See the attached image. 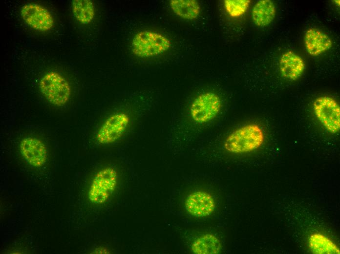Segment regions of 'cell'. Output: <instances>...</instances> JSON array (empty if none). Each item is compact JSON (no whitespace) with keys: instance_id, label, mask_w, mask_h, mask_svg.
<instances>
[{"instance_id":"6da1fadb","label":"cell","mask_w":340,"mask_h":254,"mask_svg":"<svg viewBox=\"0 0 340 254\" xmlns=\"http://www.w3.org/2000/svg\"><path fill=\"white\" fill-rule=\"evenodd\" d=\"M265 140V132L261 126L255 123H249L229 133L223 140V147L231 153L244 154L259 148Z\"/></svg>"},{"instance_id":"7a4b0ae2","label":"cell","mask_w":340,"mask_h":254,"mask_svg":"<svg viewBox=\"0 0 340 254\" xmlns=\"http://www.w3.org/2000/svg\"><path fill=\"white\" fill-rule=\"evenodd\" d=\"M222 107L221 98L212 91H206L198 95L189 108L191 121L196 125L204 126L217 118Z\"/></svg>"},{"instance_id":"3957f363","label":"cell","mask_w":340,"mask_h":254,"mask_svg":"<svg viewBox=\"0 0 340 254\" xmlns=\"http://www.w3.org/2000/svg\"><path fill=\"white\" fill-rule=\"evenodd\" d=\"M133 120L126 111L112 113L98 129L95 136L97 142L101 145H109L120 141L130 130Z\"/></svg>"},{"instance_id":"277c9868","label":"cell","mask_w":340,"mask_h":254,"mask_svg":"<svg viewBox=\"0 0 340 254\" xmlns=\"http://www.w3.org/2000/svg\"><path fill=\"white\" fill-rule=\"evenodd\" d=\"M170 41L164 35L150 30L138 32L131 42L133 54L140 58H149L163 54L170 47Z\"/></svg>"},{"instance_id":"5b68a950","label":"cell","mask_w":340,"mask_h":254,"mask_svg":"<svg viewBox=\"0 0 340 254\" xmlns=\"http://www.w3.org/2000/svg\"><path fill=\"white\" fill-rule=\"evenodd\" d=\"M39 88L49 102L58 106L65 105L71 96V89L69 83L56 71L45 73L40 81Z\"/></svg>"},{"instance_id":"8992f818","label":"cell","mask_w":340,"mask_h":254,"mask_svg":"<svg viewBox=\"0 0 340 254\" xmlns=\"http://www.w3.org/2000/svg\"><path fill=\"white\" fill-rule=\"evenodd\" d=\"M119 174L111 166L105 167L94 176L89 191L88 198L94 204L106 202L115 190L118 182Z\"/></svg>"},{"instance_id":"52a82bcc","label":"cell","mask_w":340,"mask_h":254,"mask_svg":"<svg viewBox=\"0 0 340 254\" xmlns=\"http://www.w3.org/2000/svg\"><path fill=\"white\" fill-rule=\"evenodd\" d=\"M314 112L322 125L329 132L337 133L340 128V108L331 97L321 96L313 102Z\"/></svg>"},{"instance_id":"ba28073f","label":"cell","mask_w":340,"mask_h":254,"mask_svg":"<svg viewBox=\"0 0 340 254\" xmlns=\"http://www.w3.org/2000/svg\"><path fill=\"white\" fill-rule=\"evenodd\" d=\"M23 21L32 28L46 32L54 25V20L49 11L45 7L35 3L24 4L20 10Z\"/></svg>"},{"instance_id":"9c48e42d","label":"cell","mask_w":340,"mask_h":254,"mask_svg":"<svg viewBox=\"0 0 340 254\" xmlns=\"http://www.w3.org/2000/svg\"><path fill=\"white\" fill-rule=\"evenodd\" d=\"M187 211L196 217H204L211 215L214 211L216 204L209 193L198 190L190 194L185 201Z\"/></svg>"},{"instance_id":"30bf717a","label":"cell","mask_w":340,"mask_h":254,"mask_svg":"<svg viewBox=\"0 0 340 254\" xmlns=\"http://www.w3.org/2000/svg\"><path fill=\"white\" fill-rule=\"evenodd\" d=\"M21 153L31 166L40 167L47 160V149L42 141L33 137H26L21 141L20 145Z\"/></svg>"},{"instance_id":"8fae6325","label":"cell","mask_w":340,"mask_h":254,"mask_svg":"<svg viewBox=\"0 0 340 254\" xmlns=\"http://www.w3.org/2000/svg\"><path fill=\"white\" fill-rule=\"evenodd\" d=\"M305 67L303 59L292 51L283 53L279 62L281 75L290 81H295L299 78L304 72Z\"/></svg>"},{"instance_id":"7c38bea8","label":"cell","mask_w":340,"mask_h":254,"mask_svg":"<svg viewBox=\"0 0 340 254\" xmlns=\"http://www.w3.org/2000/svg\"><path fill=\"white\" fill-rule=\"evenodd\" d=\"M304 42L307 52L313 56L321 54L332 46L329 37L325 33L315 28H310L306 31Z\"/></svg>"},{"instance_id":"4fadbf2b","label":"cell","mask_w":340,"mask_h":254,"mask_svg":"<svg viewBox=\"0 0 340 254\" xmlns=\"http://www.w3.org/2000/svg\"><path fill=\"white\" fill-rule=\"evenodd\" d=\"M276 7L271 0L258 1L253 7L252 17L255 24L264 27L270 24L275 19Z\"/></svg>"},{"instance_id":"5bb4252c","label":"cell","mask_w":340,"mask_h":254,"mask_svg":"<svg viewBox=\"0 0 340 254\" xmlns=\"http://www.w3.org/2000/svg\"><path fill=\"white\" fill-rule=\"evenodd\" d=\"M191 249L192 252L196 254H217L221 251V244L215 235L206 233L196 238Z\"/></svg>"},{"instance_id":"9a60e30c","label":"cell","mask_w":340,"mask_h":254,"mask_svg":"<svg viewBox=\"0 0 340 254\" xmlns=\"http://www.w3.org/2000/svg\"><path fill=\"white\" fill-rule=\"evenodd\" d=\"M170 5L175 14L185 20H195L200 13V6L195 0H171Z\"/></svg>"},{"instance_id":"2e32d148","label":"cell","mask_w":340,"mask_h":254,"mask_svg":"<svg viewBox=\"0 0 340 254\" xmlns=\"http://www.w3.org/2000/svg\"><path fill=\"white\" fill-rule=\"evenodd\" d=\"M309 247L313 254H340L336 244L328 237L320 233L311 234L308 239Z\"/></svg>"},{"instance_id":"e0dca14e","label":"cell","mask_w":340,"mask_h":254,"mask_svg":"<svg viewBox=\"0 0 340 254\" xmlns=\"http://www.w3.org/2000/svg\"><path fill=\"white\" fill-rule=\"evenodd\" d=\"M72 10L76 19L83 24L90 23L94 18L95 6L90 0H73Z\"/></svg>"},{"instance_id":"ac0fdd59","label":"cell","mask_w":340,"mask_h":254,"mask_svg":"<svg viewBox=\"0 0 340 254\" xmlns=\"http://www.w3.org/2000/svg\"><path fill=\"white\" fill-rule=\"evenodd\" d=\"M249 0H225L223 4L229 15L233 18H238L244 15L250 4Z\"/></svg>"},{"instance_id":"d6986e66","label":"cell","mask_w":340,"mask_h":254,"mask_svg":"<svg viewBox=\"0 0 340 254\" xmlns=\"http://www.w3.org/2000/svg\"><path fill=\"white\" fill-rule=\"evenodd\" d=\"M335 3H337V4L339 6L340 5V0H334Z\"/></svg>"}]
</instances>
